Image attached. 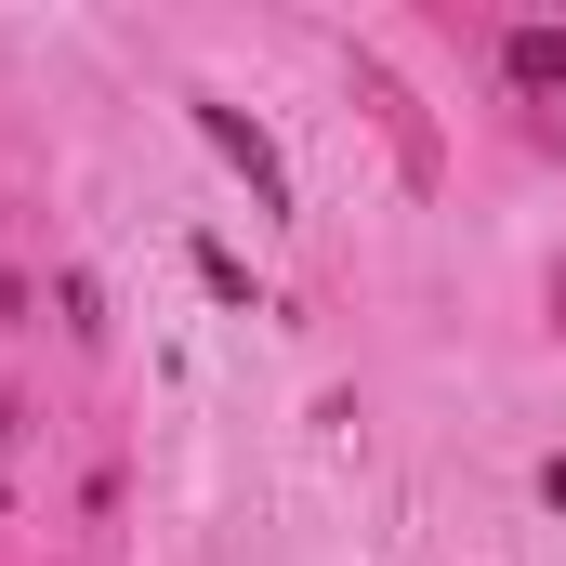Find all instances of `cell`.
<instances>
[{"mask_svg": "<svg viewBox=\"0 0 566 566\" xmlns=\"http://www.w3.org/2000/svg\"><path fill=\"white\" fill-rule=\"evenodd\" d=\"M198 133H211V145H224V158H238V171H251V198H264V211H290V171H277V145L251 133L238 106H198Z\"/></svg>", "mask_w": 566, "mask_h": 566, "instance_id": "6da1fadb", "label": "cell"}, {"mask_svg": "<svg viewBox=\"0 0 566 566\" xmlns=\"http://www.w3.org/2000/svg\"><path fill=\"white\" fill-rule=\"evenodd\" d=\"M501 66H514V93H566V27H541V13H527V27L501 40Z\"/></svg>", "mask_w": 566, "mask_h": 566, "instance_id": "7a4b0ae2", "label": "cell"}]
</instances>
